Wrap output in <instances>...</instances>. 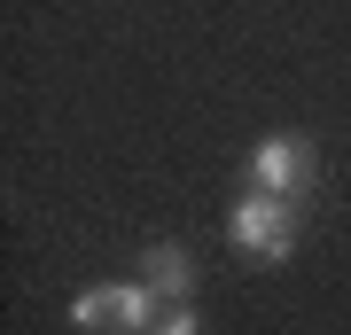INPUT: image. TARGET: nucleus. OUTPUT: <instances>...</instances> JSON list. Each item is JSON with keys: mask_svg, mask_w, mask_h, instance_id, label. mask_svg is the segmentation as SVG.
<instances>
[{"mask_svg": "<svg viewBox=\"0 0 351 335\" xmlns=\"http://www.w3.org/2000/svg\"><path fill=\"white\" fill-rule=\"evenodd\" d=\"M226 242L234 249H250V258H289L297 249V211H289L281 195H242L234 211H226Z\"/></svg>", "mask_w": 351, "mask_h": 335, "instance_id": "nucleus-1", "label": "nucleus"}, {"mask_svg": "<svg viewBox=\"0 0 351 335\" xmlns=\"http://www.w3.org/2000/svg\"><path fill=\"white\" fill-rule=\"evenodd\" d=\"M156 288L149 281H117V288H86L71 304V327H125V335H156Z\"/></svg>", "mask_w": 351, "mask_h": 335, "instance_id": "nucleus-2", "label": "nucleus"}, {"mask_svg": "<svg viewBox=\"0 0 351 335\" xmlns=\"http://www.w3.org/2000/svg\"><path fill=\"white\" fill-rule=\"evenodd\" d=\"M250 187L258 195H304L313 187V140L304 133H265L258 149H250Z\"/></svg>", "mask_w": 351, "mask_h": 335, "instance_id": "nucleus-3", "label": "nucleus"}, {"mask_svg": "<svg viewBox=\"0 0 351 335\" xmlns=\"http://www.w3.org/2000/svg\"><path fill=\"white\" fill-rule=\"evenodd\" d=\"M141 281H149L164 304H188V288H195V265H188V249H180V242H156L149 258H141Z\"/></svg>", "mask_w": 351, "mask_h": 335, "instance_id": "nucleus-4", "label": "nucleus"}, {"mask_svg": "<svg viewBox=\"0 0 351 335\" xmlns=\"http://www.w3.org/2000/svg\"><path fill=\"white\" fill-rule=\"evenodd\" d=\"M156 335H203V327H195V312H164V320H156Z\"/></svg>", "mask_w": 351, "mask_h": 335, "instance_id": "nucleus-5", "label": "nucleus"}]
</instances>
